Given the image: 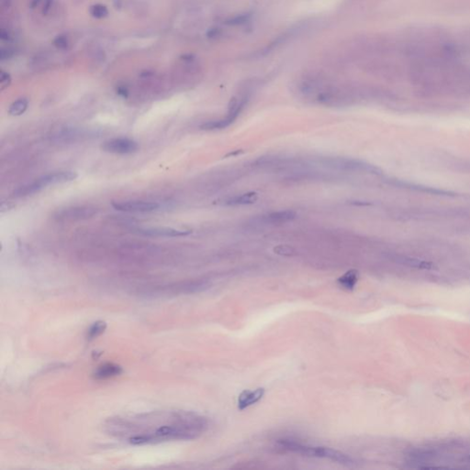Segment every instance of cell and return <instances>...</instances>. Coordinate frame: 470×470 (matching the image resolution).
<instances>
[{"label": "cell", "mask_w": 470, "mask_h": 470, "mask_svg": "<svg viewBox=\"0 0 470 470\" xmlns=\"http://www.w3.org/2000/svg\"><path fill=\"white\" fill-rule=\"evenodd\" d=\"M111 436L132 444L192 440L208 428L205 417L185 410H163L111 419Z\"/></svg>", "instance_id": "6da1fadb"}, {"label": "cell", "mask_w": 470, "mask_h": 470, "mask_svg": "<svg viewBox=\"0 0 470 470\" xmlns=\"http://www.w3.org/2000/svg\"><path fill=\"white\" fill-rule=\"evenodd\" d=\"M77 173L74 171H57L49 173L47 175H42L26 185L21 186L14 191L15 198H25L28 196L34 195L43 188L49 186H54L58 184H64L67 182H71L76 179Z\"/></svg>", "instance_id": "7a4b0ae2"}, {"label": "cell", "mask_w": 470, "mask_h": 470, "mask_svg": "<svg viewBox=\"0 0 470 470\" xmlns=\"http://www.w3.org/2000/svg\"><path fill=\"white\" fill-rule=\"evenodd\" d=\"M320 164L324 168L344 171V172H372V168L363 162L349 158L327 157L320 160Z\"/></svg>", "instance_id": "3957f363"}, {"label": "cell", "mask_w": 470, "mask_h": 470, "mask_svg": "<svg viewBox=\"0 0 470 470\" xmlns=\"http://www.w3.org/2000/svg\"><path fill=\"white\" fill-rule=\"evenodd\" d=\"M98 208L91 206H76L58 211L54 219L58 222H77L93 218L98 213Z\"/></svg>", "instance_id": "277c9868"}, {"label": "cell", "mask_w": 470, "mask_h": 470, "mask_svg": "<svg viewBox=\"0 0 470 470\" xmlns=\"http://www.w3.org/2000/svg\"><path fill=\"white\" fill-rule=\"evenodd\" d=\"M139 145L136 141L129 138H113L105 141L102 150L114 155H129L136 152Z\"/></svg>", "instance_id": "5b68a950"}, {"label": "cell", "mask_w": 470, "mask_h": 470, "mask_svg": "<svg viewBox=\"0 0 470 470\" xmlns=\"http://www.w3.org/2000/svg\"><path fill=\"white\" fill-rule=\"evenodd\" d=\"M112 207L119 211L129 213H147L155 211L159 208V204L156 202L143 201H125L112 202Z\"/></svg>", "instance_id": "8992f818"}, {"label": "cell", "mask_w": 470, "mask_h": 470, "mask_svg": "<svg viewBox=\"0 0 470 470\" xmlns=\"http://www.w3.org/2000/svg\"><path fill=\"white\" fill-rule=\"evenodd\" d=\"M139 234L149 237H180L190 235V231L177 230L169 227H150L138 230Z\"/></svg>", "instance_id": "52a82bcc"}, {"label": "cell", "mask_w": 470, "mask_h": 470, "mask_svg": "<svg viewBox=\"0 0 470 470\" xmlns=\"http://www.w3.org/2000/svg\"><path fill=\"white\" fill-rule=\"evenodd\" d=\"M265 394L264 389H257L255 390H244L238 398V407L240 410L246 409L249 406L258 403Z\"/></svg>", "instance_id": "ba28073f"}, {"label": "cell", "mask_w": 470, "mask_h": 470, "mask_svg": "<svg viewBox=\"0 0 470 470\" xmlns=\"http://www.w3.org/2000/svg\"><path fill=\"white\" fill-rule=\"evenodd\" d=\"M295 217L296 213L292 210L276 211L262 216L260 222L264 224H281L294 220Z\"/></svg>", "instance_id": "9c48e42d"}, {"label": "cell", "mask_w": 470, "mask_h": 470, "mask_svg": "<svg viewBox=\"0 0 470 470\" xmlns=\"http://www.w3.org/2000/svg\"><path fill=\"white\" fill-rule=\"evenodd\" d=\"M122 372L120 366L115 364H105L100 367L94 373L95 378L97 379H108L113 376H119Z\"/></svg>", "instance_id": "30bf717a"}, {"label": "cell", "mask_w": 470, "mask_h": 470, "mask_svg": "<svg viewBox=\"0 0 470 470\" xmlns=\"http://www.w3.org/2000/svg\"><path fill=\"white\" fill-rule=\"evenodd\" d=\"M257 200V195L255 193H246L242 195H236L229 198L225 201V205L230 206H241V205H248L255 203Z\"/></svg>", "instance_id": "8fae6325"}, {"label": "cell", "mask_w": 470, "mask_h": 470, "mask_svg": "<svg viewBox=\"0 0 470 470\" xmlns=\"http://www.w3.org/2000/svg\"><path fill=\"white\" fill-rule=\"evenodd\" d=\"M357 279H358L357 272L354 271V270H351V271H348L347 273H345L344 275H342L338 279V283L340 284V286L343 287V289H353L356 286Z\"/></svg>", "instance_id": "7c38bea8"}, {"label": "cell", "mask_w": 470, "mask_h": 470, "mask_svg": "<svg viewBox=\"0 0 470 470\" xmlns=\"http://www.w3.org/2000/svg\"><path fill=\"white\" fill-rule=\"evenodd\" d=\"M29 102L26 99H20L13 102L8 108V113L11 116H20L27 110Z\"/></svg>", "instance_id": "4fadbf2b"}, {"label": "cell", "mask_w": 470, "mask_h": 470, "mask_svg": "<svg viewBox=\"0 0 470 470\" xmlns=\"http://www.w3.org/2000/svg\"><path fill=\"white\" fill-rule=\"evenodd\" d=\"M106 327H107V325H106V323H104V322L95 323L88 329L87 338L88 340H93L95 338H97L98 336H101V334H103L104 331L106 330Z\"/></svg>", "instance_id": "5bb4252c"}, {"label": "cell", "mask_w": 470, "mask_h": 470, "mask_svg": "<svg viewBox=\"0 0 470 470\" xmlns=\"http://www.w3.org/2000/svg\"><path fill=\"white\" fill-rule=\"evenodd\" d=\"M91 14L97 18H103L108 14V10L103 6H95L91 8Z\"/></svg>", "instance_id": "9a60e30c"}, {"label": "cell", "mask_w": 470, "mask_h": 470, "mask_svg": "<svg viewBox=\"0 0 470 470\" xmlns=\"http://www.w3.org/2000/svg\"><path fill=\"white\" fill-rule=\"evenodd\" d=\"M55 43H56V45H57L58 47L64 49V48H67V46L68 41L66 38L61 37V38H58V39L56 40Z\"/></svg>", "instance_id": "2e32d148"}, {"label": "cell", "mask_w": 470, "mask_h": 470, "mask_svg": "<svg viewBox=\"0 0 470 470\" xmlns=\"http://www.w3.org/2000/svg\"><path fill=\"white\" fill-rule=\"evenodd\" d=\"M8 83H9L8 76L2 74V77H1V88H2V89H4L6 87H7Z\"/></svg>", "instance_id": "e0dca14e"}, {"label": "cell", "mask_w": 470, "mask_h": 470, "mask_svg": "<svg viewBox=\"0 0 470 470\" xmlns=\"http://www.w3.org/2000/svg\"><path fill=\"white\" fill-rule=\"evenodd\" d=\"M469 459H470V458H469Z\"/></svg>", "instance_id": "ac0fdd59"}]
</instances>
